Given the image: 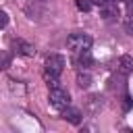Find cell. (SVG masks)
<instances>
[{"instance_id": "cell-1", "label": "cell", "mask_w": 133, "mask_h": 133, "mask_svg": "<svg viewBox=\"0 0 133 133\" xmlns=\"http://www.w3.org/2000/svg\"><path fill=\"white\" fill-rule=\"evenodd\" d=\"M48 100H50V104H52L56 110H60V112L71 104V96H69V91H66V89H62V87H52V89H50Z\"/></svg>"}, {"instance_id": "cell-2", "label": "cell", "mask_w": 133, "mask_h": 133, "mask_svg": "<svg viewBox=\"0 0 133 133\" xmlns=\"http://www.w3.org/2000/svg\"><path fill=\"white\" fill-rule=\"evenodd\" d=\"M66 46L73 52H81V50H89L91 48V37L87 33H71L66 37Z\"/></svg>"}, {"instance_id": "cell-3", "label": "cell", "mask_w": 133, "mask_h": 133, "mask_svg": "<svg viewBox=\"0 0 133 133\" xmlns=\"http://www.w3.org/2000/svg\"><path fill=\"white\" fill-rule=\"evenodd\" d=\"M44 66H46V73H50V75H60L62 73V69H64V58L60 56V54H50L48 58H46V62H44Z\"/></svg>"}, {"instance_id": "cell-4", "label": "cell", "mask_w": 133, "mask_h": 133, "mask_svg": "<svg viewBox=\"0 0 133 133\" xmlns=\"http://www.w3.org/2000/svg\"><path fill=\"white\" fill-rule=\"evenodd\" d=\"M100 15H102V19L108 21V23L116 21V19H118V6H116V2H112V0L104 2V4L100 6Z\"/></svg>"}, {"instance_id": "cell-5", "label": "cell", "mask_w": 133, "mask_h": 133, "mask_svg": "<svg viewBox=\"0 0 133 133\" xmlns=\"http://www.w3.org/2000/svg\"><path fill=\"white\" fill-rule=\"evenodd\" d=\"M12 50L19 56H33V52H35V48L29 42H25V39H15L12 42Z\"/></svg>"}, {"instance_id": "cell-6", "label": "cell", "mask_w": 133, "mask_h": 133, "mask_svg": "<svg viewBox=\"0 0 133 133\" xmlns=\"http://www.w3.org/2000/svg\"><path fill=\"white\" fill-rule=\"evenodd\" d=\"M62 118H64V121H69V123H73V125H79V123H81V112H79L77 108L66 106V108L62 110Z\"/></svg>"}, {"instance_id": "cell-7", "label": "cell", "mask_w": 133, "mask_h": 133, "mask_svg": "<svg viewBox=\"0 0 133 133\" xmlns=\"http://www.w3.org/2000/svg\"><path fill=\"white\" fill-rule=\"evenodd\" d=\"M118 73L121 75H131L133 73V58L131 56H121V60H118Z\"/></svg>"}, {"instance_id": "cell-8", "label": "cell", "mask_w": 133, "mask_h": 133, "mask_svg": "<svg viewBox=\"0 0 133 133\" xmlns=\"http://www.w3.org/2000/svg\"><path fill=\"white\" fill-rule=\"evenodd\" d=\"M77 54H79V56H77V64H79L81 69H89L91 62H94L91 52H89V50H81V52H77Z\"/></svg>"}, {"instance_id": "cell-9", "label": "cell", "mask_w": 133, "mask_h": 133, "mask_svg": "<svg viewBox=\"0 0 133 133\" xmlns=\"http://www.w3.org/2000/svg\"><path fill=\"white\" fill-rule=\"evenodd\" d=\"M77 85L81 89H87L91 85V75L89 73H77Z\"/></svg>"}, {"instance_id": "cell-10", "label": "cell", "mask_w": 133, "mask_h": 133, "mask_svg": "<svg viewBox=\"0 0 133 133\" xmlns=\"http://www.w3.org/2000/svg\"><path fill=\"white\" fill-rule=\"evenodd\" d=\"M44 79H46V83H48V87H50V89H52V87H60V85H58V77H56V75L44 73Z\"/></svg>"}, {"instance_id": "cell-11", "label": "cell", "mask_w": 133, "mask_h": 133, "mask_svg": "<svg viewBox=\"0 0 133 133\" xmlns=\"http://www.w3.org/2000/svg\"><path fill=\"white\" fill-rule=\"evenodd\" d=\"M77 8L83 10V12H87L91 8V0H77Z\"/></svg>"}, {"instance_id": "cell-12", "label": "cell", "mask_w": 133, "mask_h": 133, "mask_svg": "<svg viewBox=\"0 0 133 133\" xmlns=\"http://www.w3.org/2000/svg\"><path fill=\"white\" fill-rule=\"evenodd\" d=\"M8 64H10V56H8L6 52H0V71H2V69H6Z\"/></svg>"}, {"instance_id": "cell-13", "label": "cell", "mask_w": 133, "mask_h": 133, "mask_svg": "<svg viewBox=\"0 0 133 133\" xmlns=\"http://www.w3.org/2000/svg\"><path fill=\"white\" fill-rule=\"evenodd\" d=\"M125 31H127V33L133 37V17H129V19L125 21Z\"/></svg>"}, {"instance_id": "cell-14", "label": "cell", "mask_w": 133, "mask_h": 133, "mask_svg": "<svg viewBox=\"0 0 133 133\" xmlns=\"http://www.w3.org/2000/svg\"><path fill=\"white\" fill-rule=\"evenodd\" d=\"M8 25V15H6V10H0V29H4Z\"/></svg>"}, {"instance_id": "cell-15", "label": "cell", "mask_w": 133, "mask_h": 133, "mask_svg": "<svg viewBox=\"0 0 133 133\" xmlns=\"http://www.w3.org/2000/svg\"><path fill=\"white\" fill-rule=\"evenodd\" d=\"M127 10L133 15V0H127Z\"/></svg>"}, {"instance_id": "cell-16", "label": "cell", "mask_w": 133, "mask_h": 133, "mask_svg": "<svg viewBox=\"0 0 133 133\" xmlns=\"http://www.w3.org/2000/svg\"><path fill=\"white\" fill-rule=\"evenodd\" d=\"M104 2H108V0H91V4H98V6H102Z\"/></svg>"}, {"instance_id": "cell-17", "label": "cell", "mask_w": 133, "mask_h": 133, "mask_svg": "<svg viewBox=\"0 0 133 133\" xmlns=\"http://www.w3.org/2000/svg\"><path fill=\"white\" fill-rule=\"evenodd\" d=\"M112 2H123V0H112Z\"/></svg>"}]
</instances>
